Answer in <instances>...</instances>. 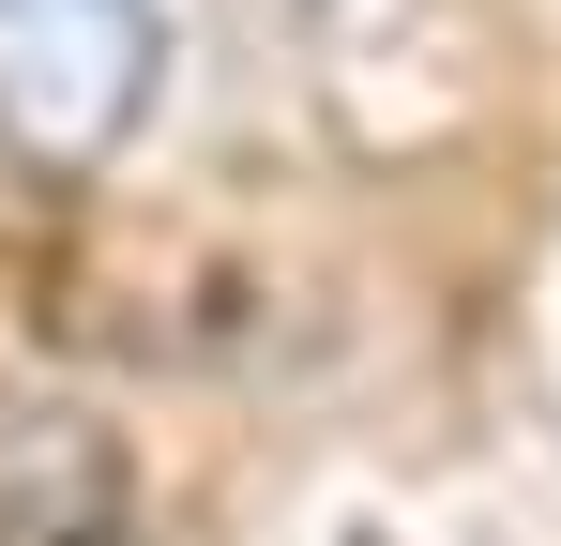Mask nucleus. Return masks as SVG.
Masks as SVG:
<instances>
[{"label":"nucleus","mask_w":561,"mask_h":546,"mask_svg":"<svg viewBox=\"0 0 561 546\" xmlns=\"http://www.w3.org/2000/svg\"><path fill=\"white\" fill-rule=\"evenodd\" d=\"M137 532V455L77 395H0V546H122Z\"/></svg>","instance_id":"obj_2"},{"label":"nucleus","mask_w":561,"mask_h":546,"mask_svg":"<svg viewBox=\"0 0 561 546\" xmlns=\"http://www.w3.org/2000/svg\"><path fill=\"white\" fill-rule=\"evenodd\" d=\"M168 77V0H0V137L31 168H106Z\"/></svg>","instance_id":"obj_1"},{"label":"nucleus","mask_w":561,"mask_h":546,"mask_svg":"<svg viewBox=\"0 0 561 546\" xmlns=\"http://www.w3.org/2000/svg\"><path fill=\"white\" fill-rule=\"evenodd\" d=\"M334 15H365V0H319V31H334Z\"/></svg>","instance_id":"obj_3"}]
</instances>
